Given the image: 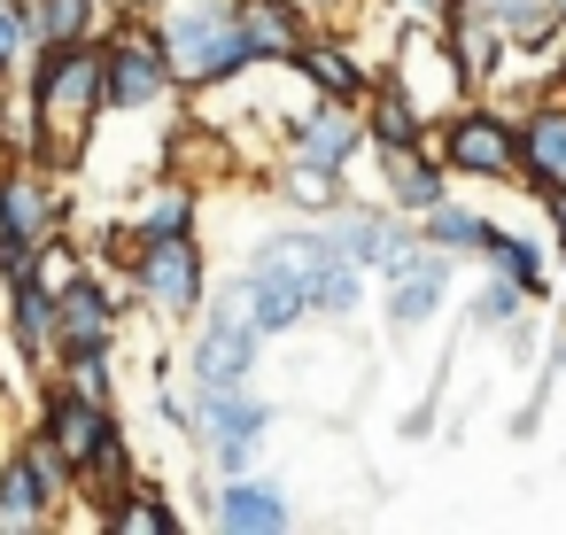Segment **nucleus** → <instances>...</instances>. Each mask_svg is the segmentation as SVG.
<instances>
[{
    "mask_svg": "<svg viewBox=\"0 0 566 535\" xmlns=\"http://www.w3.org/2000/svg\"><path fill=\"white\" fill-rule=\"evenodd\" d=\"M102 48L94 40H63V48H40V71H32V164H78V148L94 140V117H102Z\"/></svg>",
    "mask_w": 566,
    "mask_h": 535,
    "instance_id": "nucleus-1",
    "label": "nucleus"
},
{
    "mask_svg": "<svg viewBox=\"0 0 566 535\" xmlns=\"http://www.w3.org/2000/svg\"><path fill=\"white\" fill-rule=\"evenodd\" d=\"M156 40H164L179 86H233L256 63L249 32H241V0H164Z\"/></svg>",
    "mask_w": 566,
    "mask_h": 535,
    "instance_id": "nucleus-2",
    "label": "nucleus"
},
{
    "mask_svg": "<svg viewBox=\"0 0 566 535\" xmlns=\"http://www.w3.org/2000/svg\"><path fill=\"white\" fill-rule=\"evenodd\" d=\"M171 55H164V40H156V24L148 17H133L117 40H102V102L109 109H125V117H140V109H156V102H171Z\"/></svg>",
    "mask_w": 566,
    "mask_h": 535,
    "instance_id": "nucleus-3",
    "label": "nucleus"
},
{
    "mask_svg": "<svg viewBox=\"0 0 566 535\" xmlns=\"http://www.w3.org/2000/svg\"><path fill=\"white\" fill-rule=\"evenodd\" d=\"M133 280H140V295H148L156 318H195V311H202V241H195V233L140 241Z\"/></svg>",
    "mask_w": 566,
    "mask_h": 535,
    "instance_id": "nucleus-4",
    "label": "nucleus"
},
{
    "mask_svg": "<svg viewBox=\"0 0 566 535\" xmlns=\"http://www.w3.org/2000/svg\"><path fill=\"white\" fill-rule=\"evenodd\" d=\"M434 156H442V171L520 179V125H512V117H489V109H458V117L434 133Z\"/></svg>",
    "mask_w": 566,
    "mask_h": 535,
    "instance_id": "nucleus-5",
    "label": "nucleus"
},
{
    "mask_svg": "<svg viewBox=\"0 0 566 535\" xmlns=\"http://www.w3.org/2000/svg\"><path fill=\"white\" fill-rule=\"evenodd\" d=\"M256 349H264V334L249 326L241 295L226 287V295L202 311V334H195V388H233V380H249V373H256Z\"/></svg>",
    "mask_w": 566,
    "mask_h": 535,
    "instance_id": "nucleus-6",
    "label": "nucleus"
},
{
    "mask_svg": "<svg viewBox=\"0 0 566 535\" xmlns=\"http://www.w3.org/2000/svg\"><path fill=\"white\" fill-rule=\"evenodd\" d=\"M357 148H365V117H357V102H311V109L287 125V156H303V164L349 171Z\"/></svg>",
    "mask_w": 566,
    "mask_h": 535,
    "instance_id": "nucleus-7",
    "label": "nucleus"
},
{
    "mask_svg": "<svg viewBox=\"0 0 566 535\" xmlns=\"http://www.w3.org/2000/svg\"><path fill=\"white\" fill-rule=\"evenodd\" d=\"M233 295H241V311H249L256 334H295V326L311 318V303H303V264H249V272L233 280Z\"/></svg>",
    "mask_w": 566,
    "mask_h": 535,
    "instance_id": "nucleus-8",
    "label": "nucleus"
},
{
    "mask_svg": "<svg viewBox=\"0 0 566 535\" xmlns=\"http://www.w3.org/2000/svg\"><path fill=\"white\" fill-rule=\"evenodd\" d=\"M287 63H295V78H303L318 102H365V94H373L365 55H357L349 40H334V32H311V40H303Z\"/></svg>",
    "mask_w": 566,
    "mask_h": 535,
    "instance_id": "nucleus-9",
    "label": "nucleus"
},
{
    "mask_svg": "<svg viewBox=\"0 0 566 535\" xmlns=\"http://www.w3.org/2000/svg\"><path fill=\"white\" fill-rule=\"evenodd\" d=\"M520 179H527L543 202L566 195V102H558V94H551L535 117H520Z\"/></svg>",
    "mask_w": 566,
    "mask_h": 535,
    "instance_id": "nucleus-10",
    "label": "nucleus"
},
{
    "mask_svg": "<svg viewBox=\"0 0 566 535\" xmlns=\"http://www.w3.org/2000/svg\"><path fill=\"white\" fill-rule=\"evenodd\" d=\"M117 334V303L102 295L94 272H78L63 295H55V349H102Z\"/></svg>",
    "mask_w": 566,
    "mask_h": 535,
    "instance_id": "nucleus-11",
    "label": "nucleus"
},
{
    "mask_svg": "<svg viewBox=\"0 0 566 535\" xmlns=\"http://www.w3.org/2000/svg\"><path fill=\"white\" fill-rule=\"evenodd\" d=\"M380 202H396V210H427V202H442V156L434 148H419V140H403V148H380Z\"/></svg>",
    "mask_w": 566,
    "mask_h": 535,
    "instance_id": "nucleus-12",
    "label": "nucleus"
},
{
    "mask_svg": "<svg viewBox=\"0 0 566 535\" xmlns=\"http://www.w3.org/2000/svg\"><path fill=\"white\" fill-rule=\"evenodd\" d=\"M63 225V202L48 195V179L32 171V164H9L0 171V233H32V241H48Z\"/></svg>",
    "mask_w": 566,
    "mask_h": 535,
    "instance_id": "nucleus-13",
    "label": "nucleus"
},
{
    "mask_svg": "<svg viewBox=\"0 0 566 535\" xmlns=\"http://www.w3.org/2000/svg\"><path fill=\"white\" fill-rule=\"evenodd\" d=\"M241 32H249L256 63H287L311 40V9L303 0H241Z\"/></svg>",
    "mask_w": 566,
    "mask_h": 535,
    "instance_id": "nucleus-14",
    "label": "nucleus"
},
{
    "mask_svg": "<svg viewBox=\"0 0 566 535\" xmlns=\"http://www.w3.org/2000/svg\"><path fill=\"white\" fill-rule=\"evenodd\" d=\"M287 520H295V512H287V489H280V481L233 473L226 496H218V527H226V535H280Z\"/></svg>",
    "mask_w": 566,
    "mask_h": 535,
    "instance_id": "nucleus-15",
    "label": "nucleus"
},
{
    "mask_svg": "<svg viewBox=\"0 0 566 535\" xmlns=\"http://www.w3.org/2000/svg\"><path fill=\"white\" fill-rule=\"evenodd\" d=\"M442 295H450V256H442V249H419L403 272H388V318H396V326L434 318Z\"/></svg>",
    "mask_w": 566,
    "mask_h": 535,
    "instance_id": "nucleus-16",
    "label": "nucleus"
},
{
    "mask_svg": "<svg viewBox=\"0 0 566 535\" xmlns=\"http://www.w3.org/2000/svg\"><path fill=\"white\" fill-rule=\"evenodd\" d=\"M55 489L40 481V465L17 450V458H0V527H17V535H32V527H48L55 520Z\"/></svg>",
    "mask_w": 566,
    "mask_h": 535,
    "instance_id": "nucleus-17",
    "label": "nucleus"
},
{
    "mask_svg": "<svg viewBox=\"0 0 566 535\" xmlns=\"http://www.w3.org/2000/svg\"><path fill=\"white\" fill-rule=\"evenodd\" d=\"M357 109H365V140H373V148H403V140H419V133H427V109H419L396 78H388V86L373 78V94H365Z\"/></svg>",
    "mask_w": 566,
    "mask_h": 535,
    "instance_id": "nucleus-18",
    "label": "nucleus"
},
{
    "mask_svg": "<svg viewBox=\"0 0 566 535\" xmlns=\"http://www.w3.org/2000/svg\"><path fill=\"white\" fill-rule=\"evenodd\" d=\"M465 9H481V17L496 24L504 48H551V40L566 32L551 0H465Z\"/></svg>",
    "mask_w": 566,
    "mask_h": 535,
    "instance_id": "nucleus-19",
    "label": "nucleus"
},
{
    "mask_svg": "<svg viewBox=\"0 0 566 535\" xmlns=\"http://www.w3.org/2000/svg\"><path fill=\"white\" fill-rule=\"evenodd\" d=\"M419 233H427V249H442V256H481L496 225H489L481 210H465V202H427V210H419Z\"/></svg>",
    "mask_w": 566,
    "mask_h": 535,
    "instance_id": "nucleus-20",
    "label": "nucleus"
},
{
    "mask_svg": "<svg viewBox=\"0 0 566 535\" xmlns=\"http://www.w3.org/2000/svg\"><path fill=\"white\" fill-rule=\"evenodd\" d=\"M9 318H17V349H24V357L55 349V287H40V280H9Z\"/></svg>",
    "mask_w": 566,
    "mask_h": 535,
    "instance_id": "nucleus-21",
    "label": "nucleus"
},
{
    "mask_svg": "<svg viewBox=\"0 0 566 535\" xmlns=\"http://www.w3.org/2000/svg\"><path fill=\"white\" fill-rule=\"evenodd\" d=\"M94 9H102V0H32V40L40 48L94 40Z\"/></svg>",
    "mask_w": 566,
    "mask_h": 535,
    "instance_id": "nucleus-22",
    "label": "nucleus"
},
{
    "mask_svg": "<svg viewBox=\"0 0 566 535\" xmlns=\"http://www.w3.org/2000/svg\"><path fill=\"white\" fill-rule=\"evenodd\" d=\"M195 225H202V195H195V187H164V195H156V202H148V210L133 218V233H140V241H164V233H195Z\"/></svg>",
    "mask_w": 566,
    "mask_h": 535,
    "instance_id": "nucleus-23",
    "label": "nucleus"
},
{
    "mask_svg": "<svg viewBox=\"0 0 566 535\" xmlns=\"http://www.w3.org/2000/svg\"><path fill=\"white\" fill-rule=\"evenodd\" d=\"M287 202L295 210H334V202H349V187H342V171H326V164H303V156H287Z\"/></svg>",
    "mask_w": 566,
    "mask_h": 535,
    "instance_id": "nucleus-24",
    "label": "nucleus"
},
{
    "mask_svg": "<svg viewBox=\"0 0 566 535\" xmlns=\"http://www.w3.org/2000/svg\"><path fill=\"white\" fill-rule=\"evenodd\" d=\"M489 272H504L512 287H527V295H543V249L535 241H520V233H489Z\"/></svg>",
    "mask_w": 566,
    "mask_h": 535,
    "instance_id": "nucleus-25",
    "label": "nucleus"
},
{
    "mask_svg": "<svg viewBox=\"0 0 566 535\" xmlns=\"http://www.w3.org/2000/svg\"><path fill=\"white\" fill-rule=\"evenodd\" d=\"M109 527L117 535H179V512H164V489H125Z\"/></svg>",
    "mask_w": 566,
    "mask_h": 535,
    "instance_id": "nucleus-26",
    "label": "nucleus"
},
{
    "mask_svg": "<svg viewBox=\"0 0 566 535\" xmlns=\"http://www.w3.org/2000/svg\"><path fill=\"white\" fill-rule=\"evenodd\" d=\"M520 303H527V287H512V280H504V272H496V280H489V287H481V303H473V318H481V326H489V334H504V326H512V318H520Z\"/></svg>",
    "mask_w": 566,
    "mask_h": 535,
    "instance_id": "nucleus-27",
    "label": "nucleus"
},
{
    "mask_svg": "<svg viewBox=\"0 0 566 535\" xmlns=\"http://www.w3.org/2000/svg\"><path fill=\"white\" fill-rule=\"evenodd\" d=\"M63 380L78 396H109V342L102 349H63Z\"/></svg>",
    "mask_w": 566,
    "mask_h": 535,
    "instance_id": "nucleus-28",
    "label": "nucleus"
},
{
    "mask_svg": "<svg viewBox=\"0 0 566 535\" xmlns=\"http://www.w3.org/2000/svg\"><path fill=\"white\" fill-rule=\"evenodd\" d=\"M24 48H40L32 40V0H0V71H17Z\"/></svg>",
    "mask_w": 566,
    "mask_h": 535,
    "instance_id": "nucleus-29",
    "label": "nucleus"
},
{
    "mask_svg": "<svg viewBox=\"0 0 566 535\" xmlns=\"http://www.w3.org/2000/svg\"><path fill=\"white\" fill-rule=\"evenodd\" d=\"M32 264H40L32 233H0V280H32Z\"/></svg>",
    "mask_w": 566,
    "mask_h": 535,
    "instance_id": "nucleus-30",
    "label": "nucleus"
},
{
    "mask_svg": "<svg viewBox=\"0 0 566 535\" xmlns=\"http://www.w3.org/2000/svg\"><path fill=\"white\" fill-rule=\"evenodd\" d=\"M388 9H396L403 24H427V32H442V24H450V9H458V0H388Z\"/></svg>",
    "mask_w": 566,
    "mask_h": 535,
    "instance_id": "nucleus-31",
    "label": "nucleus"
},
{
    "mask_svg": "<svg viewBox=\"0 0 566 535\" xmlns=\"http://www.w3.org/2000/svg\"><path fill=\"white\" fill-rule=\"evenodd\" d=\"M125 9H133V17H156V9H164V0H125Z\"/></svg>",
    "mask_w": 566,
    "mask_h": 535,
    "instance_id": "nucleus-32",
    "label": "nucleus"
},
{
    "mask_svg": "<svg viewBox=\"0 0 566 535\" xmlns=\"http://www.w3.org/2000/svg\"><path fill=\"white\" fill-rule=\"evenodd\" d=\"M551 9H558V24H566V0H551Z\"/></svg>",
    "mask_w": 566,
    "mask_h": 535,
    "instance_id": "nucleus-33",
    "label": "nucleus"
}]
</instances>
